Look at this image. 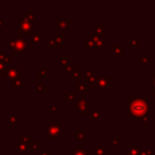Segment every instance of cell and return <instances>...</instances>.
I'll use <instances>...</instances> for the list:
<instances>
[{
	"label": "cell",
	"mask_w": 155,
	"mask_h": 155,
	"mask_svg": "<svg viewBox=\"0 0 155 155\" xmlns=\"http://www.w3.org/2000/svg\"><path fill=\"white\" fill-rule=\"evenodd\" d=\"M130 115L136 120L145 121L149 118V101L147 98L130 97Z\"/></svg>",
	"instance_id": "cell-1"
},
{
	"label": "cell",
	"mask_w": 155,
	"mask_h": 155,
	"mask_svg": "<svg viewBox=\"0 0 155 155\" xmlns=\"http://www.w3.org/2000/svg\"><path fill=\"white\" fill-rule=\"evenodd\" d=\"M9 47L14 52L21 53L27 49V41L22 38H10L9 39Z\"/></svg>",
	"instance_id": "cell-2"
},
{
	"label": "cell",
	"mask_w": 155,
	"mask_h": 155,
	"mask_svg": "<svg viewBox=\"0 0 155 155\" xmlns=\"http://www.w3.org/2000/svg\"><path fill=\"white\" fill-rule=\"evenodd\" d=\"M58 134H61V121L54 120L51 122L50 126L47 128V139L55 138Z\"/></svg>",
	"instance_id": "cell-3"
},
{
	"label": "cell",
	"mask_w": 155,
	"mask_h": 155,
	"mask_svg": "<svg viewBox=\"0 0 155 155\" xmlns=\"http://www.w3.org/2000/svg\"><path fill=\"white\" fill-rule=\"evenodd\" d=\"M18 38H21L22 33H30L32 29L36 28V24H32L31 22H28L24 19L18 20Z\"/></svg>",
	"instance_id": "cell-4"
},
{
	"label": "cell",
	"mask_w": 155,
	"mask_h": 155,
	"mask_svg": "<svg viewBox=\"0 0 155 155\" xmlns=\"http://www.w3.org/2000/svg\"><path fill=\"white\" fill-rule=\"evenodd\" d=\"M22 141H24V142L27 143L29 150H38V149H41V145H39L37 143V141L35 139H33V137L31 135H24Z\"/></svg>",
	"instance_id": "cell-5"
},
{
	"label": "cell",
	"mask_w": 155,
	"mask_h": 155,
	"mask_svg": "<svg viewBox=\"0 0 155 155\" xmlns=\"http://www.w3.org/2000/svg\"><path fill=\"white\" fill-rule=\"evenodd\" d=\"M3 75L13 81L15 80V79H21L22 73L18 72V70H17L15 67H10V68H7V69L3 71Z\"/></svg>",
	"instance_id": "cell-6"
},
{
	"label": "cell",
	"mask_w": 155,
	"mask_h": 155,
	"mask_svg": "<svg viewBox=\"0 0 155 155\" xmlns=\"http://www.w3.org/2000/svg\"><path fill=\"white\" fill-rule=\"evenodd\" d=\"M77 108L80 111L81 115H85V111L88 109V102L86 101L84 98H81V99L77 102Z\"/></svg>",
	"instance_id": "cell-7"
},
{
	"label": "cell",
	"mask_w": 155,
	"mask_h": 155,
	"mask_svg": "<svg viewBox=\"0 0 155 155\" xmlns=\"http://www.w3.org/2000/svg\"><path fill=\"white\" fill-rule=\"evenodd\" d=\"M108 51L111 52V53L114 54L116 58H123L124 56V50L122 48H120L118 44H115L114 47L109 49Z\"/></svg>",
	"instance_id": "cell-8"
},
{
	"label": "cell",
	"mask_w": 155,
	"mask_h": 155,
	"mask_svg": "<svg viewBox=\"0 0 155 155\" xmlns=\"http://www.w3.org/2000/svg\"><path fill=\"white\" fill-rule=\"evenodd\" d=\"M28 150H29V149H28V145L24 141H18V142H17V152H18V154H24V153H26Z\"/></svg>",
	"instance_id": "cell-9"
},
{
	"label": "cell",
	"mask_w": 155,
	"mask_h": 155,
	"mask_svg": "<svg viewBox=\"0 0 155 155\" xmlns=\"http://www.w3.org/2000/svg\"><path fill=\"white\" fill-rule=\"evenodd\" d=\"M54 39H55V48H60L62 46V44L64 43V41H65V34L64 33L56 34Z\"/></svg>",
	"instance_id": "cell-10"
},
{
	"label": "cell",
	"mask_w": 155,
	"mask_h": 155,
	"mask_svg": "<svg viewBox=\"0 0 155 155\" xmlns=\"http://www.w3.org/2000/svg\"><path fill=\"white\" fill-rule=\"evenodd\" d=\"M75 85H77V88L79 92H89L90 90V87L88 86L86 83L84 82H80V81L78 80L77 83H75Z\"/></svg>",
	"instance_id": "cell-11"
},
{
	"label": "cell",
	"mask_w": 155,
	"mask_h": 155,
	"mask_svg": "<svg viewBox=\"0 0 155 155\" xmlns=\"http://www.w3.org/2000/svg\"><path fill=\"white\" fill-rule=\"evenodd\" d=\"M70 19H60L58 20V28H64V29H69L70 28Z\"/></svg>",
	"instance_id": "cell-12"
},
{
	"label": "cell",
	"mask_w": 155,
	"mask_h": 155,
	"mask_svg": "<svg viewBox=\"0 0 155 155\" xmlns=\"http://www.w3.org/2000/svg\"><path fill=\"white\" fill-rule=\"evenodd\" d=\"M89 150H82L80 145H77V148L72 151L71 155H89Z\"/></svg>",
	"instance_id": "cell-13"
},
{
	"label": "cell",
	"mask_w": 155,
	"mask_h": 155,
	"mask_svg": "<svg viewBox=\"0 0 155 155\" xmlns=\"http://www.w3.org/2000/svg\"><path fill=\"white\" fill-rule=\"evenodd\" d=\"M107 84H108V78H102V79H99L97 82V85L99 86L100 89H105L107 87Z\"/></svg>",
	"instance_id": "cell-14"
},
{
	"label": "cell",
	"mask_w": 155,
	"mask_h": 155,
	"mask_svg": "<svg viewBox=\"0 0 155 155\" xmlns=\"http://www.w3.org/2000/svg\"><path fill=\"white\" fill-rule=\"evenodd\" d=\"M138 62H139L140 64H142L143 67L147 68V67L149 66V54L147 53V52H145V53H143L142 56L138 58Z\"/></svg>",
	"instance_id": "cell-15"
},
{
	"label": "cell",
	"mask_w": 155,
	"mask_h": 155,
	"mask_svg": "<svg viewBox=\"0 0 155 155\" xmlns=\"http://www.w3.org/2000/svg\"><path fill=\"white\" fill-rule=\"evenodd\" d=\"M138 45H139L138 38H133V37H132V38L128 39V47H130V48H132V49L137 48Z\"/></svg>",
	"instance_id": "cell-16"
},
{
	"label": "cell",
	"mask_w": 155,
	"mask_h": 155,
	"mask_svg": "<svg viewBox=\"0 0 155 155\" xmlns=\"http://www.w3.org/2000/svg\"><path fill=\"white\" fill-rule=\"evenodd\" d=\"M128 154L130 155H139L140 154V150H139L136 145H131V147H128Z\"/></svg>",
	"instance_id": "cell-17"
},
{
	"label": "cell",
	"mask_w": 155,
	"mask_h": 155,
	"mask_svg": "<svg viewBox=\"0 0 155 155\" xmlns=\"http://www.w3.org/2000/svg\"><path fill=\"white\" fill-rule=\"evenodd\" d=\"M43 39V36H41V33H35L32 35V41H33L34 44H39Z\"/></svg>",
	"instance_id": "cell-18"
},
{
	"label": "cell",
	"mask_w": 155,
	"mask_h": 155,
	"mask_svg": "<svg viewBox=\"0 0 155 155\" xmlns=\"http://www.w3.org/2000/svg\"><path fill=\"white\" fill-rule=\"evenodd\" d=\"M34 18H35V17H34V14L31 10H28L27 14L24 15V20H26V21H28V22H30V20H33Z\"/></svg>",
	"instance_id": "cell-19"
},
{
	"label": "cell",
	"mask_w": 155,
	"mask_h": 155,
	"mask_svg": "<svg viewBox=\"0 0 155 155\" xmlns=\"http://www.w3.org/2000/svg\"><path fill=\"white\" fill-rule=\"evenodd\" d=\"M0 62L7 64V63H11L12 62V58H9L5 53H0Z\"/></svg>",
	"instance_id": "cell-20"
},
{
	"label": "cell",
	"mask_w": 155,
	"mask_h": 155,
	"mask_svg": "<svg viewBox=\"0 0 155 155\" xmlns=\"http://www.w3.org/2000/svg\"><path fill=\"white\" fill-rule=\"evenodd\" d=\"M47 75V69L44 67H39L37 68V75L38 77H46Z\"/></svg>",
	"instance_id": "cell-21"
},
{
	"label": "cell",
	"mask_w": 155,
	"mask_h": 155,
	"mask_svg": "<svg viewBox=\"0 0 155 155\" xmlns=\"http://www.w3.org/2000/svg\"><path fill=\"white\" fill-rule=\"evenodd\" d=\"M96 155H105L104 153V148L101 145H96Z\"/></svg>",
	"instance_id": "cell-22"
},
{
	"label": "cell",
	"mask_w": 155,
	"mask_h": 155,
	"mask_svg": "<svg viewBox=\"0 0 155 155\" xmlns=\"http://www.w3.org/2000/svg\"><path fill=\"white\" fill-rule=\"evenodd\" d=\"M36 90L37 92H46L47 90V87L44 86V84L41 82H37L36 83Z\"/></svg>",
	"instance_id": "cell-23"
},
{
	"label": "cell",
	"mask_w": 155,
	"mask_h": 155,
	"mask_svg": "<svg viewBox=\"0 0 155 155\" xmlns=\"http://www.w3.org/2000/svg\"><path fill=\"white\" fill-rule=\"evenodd\" d=\"M85 45H86V47H87V48H92V47H94V39H92V37H89V38H86V41H85Z\"/></svg>",
	"instance_id": "cell-24"
},
{
	"label": "cell",
	"mask_w": 155,
	"mask_h": 155,
	"mask_svg": "<svg viewBox=\"0 0 155 155\" xmlns=\"http://www.w3.org/2000/svg\"><path fill=\"white\" fill-rule=\"evenodd\" d=\"M90 117L94 120H99L100 119V113L98 111H90Z\"/></svg>",
	"instance_id": "cell-25"
},
{
	"label": "cell",
	"mask_w": 155,
	"mask_h": 155,
	"mask_svg": "<svg viewBox=\"0 0 155 155\" xmlns=\"http://www.w3.org/2000/svg\"><path fill=\"white\" fill-rule=\"evenodd\" d=\"M52 47H55V39L48 38L47 39V48H52Z\"/></svg>",
	"instance_id": "cell-26"
},
{
	"label": "cell",
	"mask_w": 155,
	"mask_h": 155,
	"mask_svg": "<svg viewBox=\"0 0 155 155\" xmlns=\"http://www.w3.org/2000/svg\"><path fill=\"white\" fill-rule=\"evenodd\" d=\"M94 31H96V34H103L104 26L103 24H99V26H97V27L94 28Z\"/></svg>",
	"instance_id": "cell-27"
},
{
	"label": "cell",
	"mask_w": 155,
	"mask_h": 155,
	"mask_svg": "<svg viewBox=\"0 0 155 155\" xmlns=\"http://www.w3.org/2000/svg\"><path fill=\"white\" fill-rule=\"evenodd\" d=\"M9 123L11 124V125H14V124H17V121H18V118H17L16 116H10L9 117Z\"/></svg>",
	"instance_id": "cell-28"
},
{
	"label": "cell",
	"mask_w": 155,
	"mask_h": 155,
	"mask_svg": "<svg viewBox=\"0 0 155 155\" xmlns=\"http://www.w3.org/2000/svg\"><path fill=\"white\" fill-rule=\"evenodd\" d=\"M75 138L77 139H84L85 138V133L82 131H75Z\"/></svg>",
	"instance_id": "cell-29"
},
{
	"label": "cell",
	"mask_w": 155,
	"mask_h": 155,
	"mask_svg": "<svg viewBox=\"0 0 155 155\" xmlns=\"http://www.w3.org/2000/svg\"><path fill=\"white\" fill-rule=\"evenodd\" d=\"M75 64H73V63H71L70 65H68V66H66V71H68V72H72L73 70L75 69Z\"/></svg>",
	"instance_id": "cell-30"
},
{
	"label": "cell",
	"mask_w": 155,
	"mask_h": 155,
	"mask_svg": "<svg viewBox=\"0 0 155 155\" xmlns=\"http://www.w3.org/2000/svg\"><path fill=\"white\" fill-rule=\"evenodd\" d=\"M61 63H62V65L63 66H68V65H70L71 64V61H70V58H65L62 60Z\"/></svg>",
	"instance_id": "cell-31"
},
{
	"label": "cell",
	"mask_w": 155,
	"mask_h": 155,
	"mask_svg": "<svg viewBox=\"0 0 155 155\" xmlns=\"http://www.w3.org/2000/svg\"><path fill=\"white\" fill-rule=\"evenodd\" d=\"M66 100H68V101H73V100H75V94H72V92H68V94H66Z\"/></svg>",
	"instance_id": "cell-32"
},
{
	"label": "cell",
	"mask_w": 155,
	"mask_h": 155,
	"mask_svg": "<svg viewBox=\"0 0 155 155\" xmlns=\"http://www.w3.org/2000/svg\"><path fill=\"white\" fill-rule=\"evenodd\" d=\"M80 68H75V70L72 71V72H71V75H72V77H77V78H80Z\"/></svg>",
	"instance_id": "cell-33"
},
{
	"label": "cell",
	"mask_w": 155,
	"mask_h": 155,
	"mask_svg": "<svg viewBox=\"0 0 155 155\" xmlns=\"http://www.w3.org/2000/svg\"><path fill=\"white\" fill-rule=\"evenodd\" d=\"M12 82H13V85H14V86H21V84H22L21 79H15V80H13Z\"/></svg>",
	"instance_id": "cell-34"
},
{
	"label": "cell",
	"mask_w": 155,
	"mask_h": 155,
	"mask_svg": "<svg viewBox=\"0 0 155 155\" xmlns=\"http://www.w3.org/2000/svg\"><path fill=\"white\" fill-rule=\"evenodd\" d=\"M118 142H119V136H118V135H115V136H114V138H113V139L111 140V143L113 145H117Z\"/></svg>",
	"instance_id": "cell-35"
},
{
	"label": "cell",
	"mask_w": 155,
	"mask_h": 155,
	"mask_svg": "<svg viewBox=\"0 0 155 155\" xmlns=\"http://www.w3.org/2000/svg\"><path fill=\"white\" fill-rule=\"evenodd\" d=\"M139 155H153L152 150H142L140 151V154Z\"/></svg>",
	"instance_id": "cell-36"
},
{
	"label": "cell",
	"mask_w": 155,
	"mask_h": 155,
	"mask_svg": "<svg viewBox=\"0 0 155 155\" xmlns=\"http://www.w3.org/2000/svg\"><path fill=\"white\" fill-rule=\"evenodd\" d=\"M7 68H5V64L2 63V62H0V72H3Z\"/></svg>",
	"instance_id": "cell-37"
},
{
	"label": "cell",
	"mask_w": 155,
	"mask_h": 155,
	"mask_svg": "<svg viewBox=\"0 0 155 155\" xmlns=\"http://www.w3.org/2000/svg\"><path fill=\"white\" fill-rule=\"evenodd\" d=\"M41 155H51L50 150H43L41 151Z\"/></svg>",
	"instance_id": "cell-38"
},
{
	"label": "cell",
	"mask_w": 155,
	"mask_h": 155,
	"mask_svg": "<svg viewBox=\"0 0 155 155\" xmlns=\"http://www.w3.org/2000/svg\"><path fill=\"white\" fill-rule=\"evenodd\" d=\"M51 109H52V111H51L52 116H55V115H56V107L55 106H52V107H51Z\"/></svg>",
	"instance_id": "cell-39"
},
{
	"label": "cell",
	"mask_w": 155,
	"mask_h": 155,
	"mask_svg": "<svg viewBox=\"0 0 155 155\" xmlns=\"http://www.w3.org/2000/svg\"><path fill=\"white\" fill-rule=\"evenodd\" d=\"M152 82H153V86L155 88V72L152 73Z\"/></svg>",
	"instance_id": "cell-40"
},
{
	"label": "cell",
	"mask_w": 155,
	"mask_h": 155,
	"mask_svg": "<svg viewBox=\"0 0 155 155\" xmlns=\"http://www.w3.org/2000/svg\"><path fill=\"white\" fill-rule=\"evenodd\" d=\"M2 24H3V20L0 19V28H2Z\"/></svg>",
	"instance_id": "cell-41"
},
{
	"label": "cell",
	"mask_w": 155,
	"mask_h": 155,
	"mask_svg": "<svg viewBox=\"0 0 155 155\" xmlns=\"http://www.w3.org/2000/svg\"><path fill=\"white\" fill-rule=\"evenodd\" d=\"M142 123L145 124V125H147V124H148V120H145V121H143Z\"/></svg>",
	"instance_id": "cell-42"
},
{
	"label": "cell",
	"mask_w": 155,
	"mask_h": 155,
	"mask_svg": "<svg viewBox=\"0 0 155 155\" xmlns=\"http://www.w3.org/2000/svg\"><path fill=\"white\" fill-rule=\"evenodd\" d=\"M153 96L155 97V88H154V92H153Z\"/></svg>",
	"instance_id": "cell-43"
},
{
	"label": "cell",
	"mask_w": 155,
	"mask_h": 155,
	"mask_svg": "<svg viewBox=\"0 0 155 155\" xmlns=\"http://www.w3.org/2000/svg\"><path fill=\"white\" fill-rule=\"evenodd\" d=\"M124 155H130V154H124Z\"/></svg>",
	"instance_id": "cell-44"
},
{
	"label": "cell",
	"mask_w": 155,
	"mask_h": 155,
	"mask_svg": "<svg viewBox=\"0 0 155 155\" xmlns=\"http://www.w3.org/2000/svg\"><path fill=\"white\" fill-rule=\"evenodd\" d=\"M154 120H155V117H154Z\"/></svg>",
	"instance_id": "cell-45"
}]
</instances>
